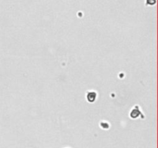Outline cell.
Masks as SVG:
<instances>
[{
    "label": "cell",
    "mask_w": 158,
    "mask_h": 148,
    "mask_svg": "<svg viewBox=\"0 0 158 148\" xmlns=\"http://www.w3.org/2000/svg\"><path fill=\"white\" fill-rule=\"evenodd\" d=\"M139 115H140V111H139V110H132L131 113H130V116H131L132 118H137Z\"/></svg>",
    "instance_id": "obj_2"
},
{
    "label": "cell",
    "mask_w": 158,
    "mask_h": 148,
    "mask_svg": "<svg viewBox=\"0 0 158 148\" xmlns=\"http://www.w3.org/2000/svg\"><path fill=\"white\" fill-rule=\"evenodd\" d=\"M87 100L90 103H93L95 101V100H96V98H97V93H95V92H89L88 94H87Z\"/></svg>",
    "instance_id": "obj_1"
}]
</instances>
